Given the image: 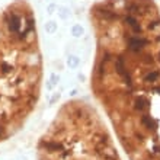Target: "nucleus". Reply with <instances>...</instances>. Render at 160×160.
Returning a JSON list of instances; mask_svg holds the SVG:
<instances>
[{"label": "nucleus", "instance_id": "f257e3e1", "mask_svg": "<svg viewBox=\"0 0 160 160\" xmlns=\"http://www.w3.org/2000/svg\"><path fill=\"white\" fill-rule=\"evenodd\" d=\"M90 89L130 160H160V10L153 0H99Z\"/></svg>", "mask_w": 160, "mask_h": 160}, {"label": "nucleus", "instance_id": "7ed1b4c3", "mask_svg": "<svg viewBox=\"0 0 160 160\" xmlns=\"http://www.w3.org/2000/svg\"><path fill=\"white\" fill-rule=\"evenodd\" d=\"M38 160H122L109 128L90 103L61 105L36 146Z\"/></svg>", "mask_w": 160, "mask_h": 160}, {"label": "nucleus", "instance_id": "f03ea898", "mask_svg": "<svg viewBox=\"0 0 160 160\" xmlns=\"http://www.w3.org/2000/svg\"><path fill=\"white\" fill-rule=\"evenodd\" d=\"M44 64L32 6L13 0L0 9V144L34 114L41 96Z\"/></svg>", "mask_w": 160, "mask_h": 160}]
</instances>
